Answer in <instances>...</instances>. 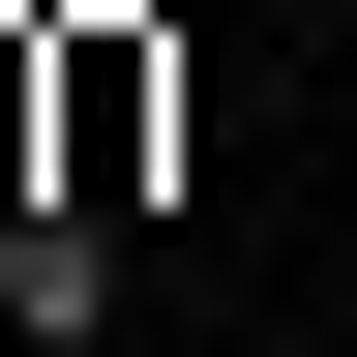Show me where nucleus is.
Returning a JSON list of instances; mask_svg holds the SVG:
<instances>
[{"mask_svg": "<svg viewBox=\"0 0 357 357\" xmlns=\"http://www.w3.org/2000/svg\"><path fill=\"white\" fill-rule=\"evenodd\" d=\"M119 298H149V208L30 178V208H0V328H30V357H119Z\"/></svg>", "mask_w": 357, "mask_h": 357, "instance_id": "f257e3e1", "label": "nucleus"}, {"mask_svg": "<svg viewBox=\"0 0 357 357\" xmlns=\"http://www.w3.org/2000/svg\"><path fill=\"white\" fill-rule=\"evenodd\" d=\"M149 119H178L149 30H60V178H89V208H149Z\"/></svg>", "mask_w": 357, "mask_h": 357, "instance_id": "f03ea898", "label": "nucleus"}]
</instances>
